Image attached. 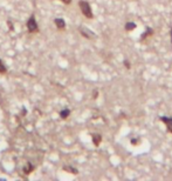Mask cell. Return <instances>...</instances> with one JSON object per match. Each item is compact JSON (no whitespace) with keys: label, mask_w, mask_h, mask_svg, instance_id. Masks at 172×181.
Here are the masks:
<instances>
[{"label":"cell","mask_w":172,"mask_h":181,"mask_svg":"<svg viewBox=\"0 0 172 181\" xmlns=\"http://www.w3.org/2000/svg\"><path fill=\"white\" fill-rule=\"evenodd\" d=\"M79 6H80V9H81L82 14L85 18H88V19H93L94 18L93 9H91V7H90L88 1H85V0H81V1L79 3Z\"/></svg>","instance_id":"cell-1"},{"label":"cell","mask_w":172,"mask_h":181,"mask_svg":"<svg viewBox=\"0 0 172 181\" xmlns=\"http://www.w3.org/2000/svg\"><path fill=\"white\" fill-rule=\"evenodd\" d=\"M27 28H28V31H30L31 33H35V32L39 31V26H37V23L35 20V17L34 15H32L27 20Z\"/></svg>","instance_id":"cell-2"},{"label":"cell","mask_w":172,"mask_h":181,"mask_svg":"<svg viewBox=\"0 0 172 181\" xmlns=\"http://www.w3.org/2000/svg\"><path fill=\"white\" fill-rule=\"evenodd\" d=\"M159 119H160V121H163V122L165 123L167 131L172 134V118H169V117H160Z\"/></svg>","instance_id":"cell-3"},{"label":"cell","mask_w":172,"mask_h":181,"mask_svg":"<svg viewBox=\"0 0 172 181\" xmlns=\"http://www.w3.org/2000/svg\"><path fill=\"white\" fill-rule=\"evenodd\" d=\"M81 34L84 36V38H87V39H93V38H95V34L90 31V30H85V28H81Z\"/></svg>","instance_id":"cell-4"},{"label":"cell","mask_w":172,"mask_h":181,"mask_svg":"<svg viewBox=\"0 0 172 181\" xmlns=\"http://www.w3.org/2000/svg\"><path fill=\"white\" fill-rule=\"evenodd\" d=\"M91 138H93V144L95 146H98L101 144V141H102L101 134H98V133H94V134H91Z\"/></svg>","instance_id":"cell-5"},{"label":"cell","mask_w":172,"mask_h":181,"mask_svg":"<svg viewBox=\"0 0 172 181\" xmlns=\"http://www.w3.org/2000/svg\"><path fill=\"white\" fill-rule=\"evenodd\" d=\"M54 23H55L56 27L59 28V30H63V28L66 27V21L63 20L62 18H56L55 20H54Z\"/></svg>","instance_id":"cell-6"},{"label":"cell","mask_w":172,"mask_h":181,"mask_svg":"<svg viewBox=\"0 0 172 181\" xmlns=\"http://www.w3.org/2000/svg\"><path fill=\"white\" fill-rule=\"evenodd\" d=\"M152 34H154V30H152L151 27H146V31L144 32V34H142V35H140V40H142V41H143V40H145L146 38L151 36Z\"/></svg>","instance_id":"cell-7"},{"label":"cell","mask_w":172,"mask_h":181,"mask_svg":"<svg viewBox=\"0 0 172 181\" xmlns=\"http://www.w3.org/2000/svg\"><path fill=\"white\" fill-rule=\"evenodd\" d=\"M124 28H125L127 32H130V31H132V30H135V28H136V24L133 21H128L125 24V26H124Z\"/></svg>","instance_id":"cell-8"},{"label":"cell","mask_w":172,"mask_h":181,"mask_svg":"<svg viewBox=\"0 0 172 181\" xmlns=\"http://www.w3.org/2000/svg\"><path fill=\"white\" fill-rule=\"evenodd\" d=\"M70 115V111L68 109V108H64V109H62L61 112H60V117H61V119H67Z\"/></svg>","instance_id":"cell-9"},{"label":"cell","mask_w":172,"mask_h":181,"mask_svg":"<svg viewBox=\"0 0 172 181\" xmlns=\"http://www.w3.org/2000/svg\"><path fill=\"white\" fill-rule=\"evenodd\" d=\"M63 170H67V172L73 173V174H77V173H79V170L76 169V168H74V167H72V166H64V167H63Z\"/></svg>","instance_id":"cell-10"},{"label":"cell","mask_w":172,"mask_h":181,"mask_svg":"<svg viewBox=\"0 0 172 181\" xmlns=\"http://www.w3.org/2000/svg\"><path fill=\"white\" fill-rule=\"evenodd\" d=\"M33 169H34V166H33L31 162H28V164H27V166L24 168V173H25V174H30Z\"/></svg>","instance_id":"cell-11"},{"label":"cell","mask_w":172,"mask_h":181,"mask_svg":"<svg viewBox=\"0 0 172 181\" xmlns=\"http://www.w3.org/2000/svg\"><path fill=\"white\" fill-rule=\"evenodd\" d=\"M7 72V68H6V66L3 64V61H1V59H0V73L1 74H5Z\"/></svg>","instance_id":"cell-12"},{"label":"cell","mask_w":172,"mask_h":181,"mask_svg":"<svg viewBox=\"0 0 172 181\" xmlns=\"http://www.w3.org/2000/svg\"><path fill=\"white\" fill-rule=\"evenodd\" d=\"M123 64H124V66H125V67H127L128 70H130V68H131V65H130V62H129L128 60H124V62H123Z\"/></svg>","instance_id":"cell-13"},{"label":"cell","mask_w":172,"mask_h":181,"mask_svg":"<svg viewBox=\"0 0 172 181\" xmlns=\"http://www.w3.org/2000/svg\"><path fill=\"white\" fill-rule=\"evenodd\" d=\"M7 24H8V26H9V30H12L13 31V24H11V20H7Z\"/></svg>","instance_id":"cell-14"},{"label":"cell","mask_w":172,"mask_h":181,"mask_svg":"<svg viewBox=\"0 0 172 181\" xmlns=\"http://www.w3.org/2000/svg\"><path fill=\"white\" fill-rule=\"evenodd\" d=\"M137 142H138L137 139H132V140H131V144H132V145H137Z\"/></svg>","instance_id":"cell-15"},{"label":"cell","mask_w":172,"mask_h":181,"mask_svg":"<svg viewBox=\"0 0 172 181\" xmlns=\"http://www.w3.org/2000/svg\"><path fill=\"white\" fill-rule=\"evenodd\" d=\"M61 1H63L66 5H69V4L72 3V0H61Z\"/></svg>","instance_id":"cell-16"},{"label":"cell","mask_w":172,"mask_h":181,"mask_svg":"<svg viewBox=\"0 0 172 181\" xmlns=\"http://www.w3.org/2000/svg\"><path fill=\"white\" fill-rule=\"evenodd\" d=\"M97 95H98V92H97V91H96V92L94 91V97H93V98H94V99H96V98H97Z\"/></svg>","instance_id":"cell-17"},{"label":"cell","mask_w":172,"mask_h":181,"mask_svg":"<svg viewBox=\"0 0 172 181\" xmlns=\"http://www.w3.org/2000/svg\"><path fill=\"white\" fill-rule=\"evenodd\" d=\"M170 35H171V42H172V28L170 30Z\"/></svg>","instance_id":"cell-18"}]
</instances>
